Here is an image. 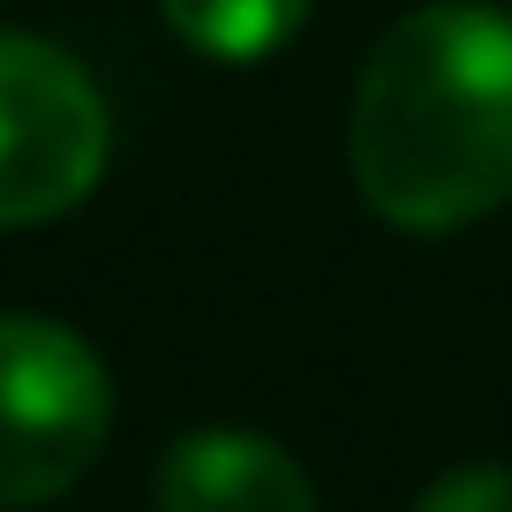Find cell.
<instances>
[{
    "mask_svg": "<svg viewBox=\"0 0 512 512\" xmlns=\"http://www.w3.org/2000/svg\"><path fill=\"white\" fill-rule=\"evenodd\" d=\"M181 46L204 61H272L294 31L309 23V0H159Z\"/></svg>",
    "mask_w": 512,
    "mask_h": 512,
    "instance_id": "5b68a950",
    "label": "cell"
},
{
    "mask_svg": "<svg viewBox=\"0 0 512 512\" xmlns=\"http://www.w3.org/2000/svg\"><path fill=\"white\" fill-rule=\"evenodd\" d=\"M113 430V377L53 317H0V512L76 490Z\"/></svg>",
    "mask_w": 512,
    "mask_h": 512,
    "instance_id": "7a4b0ae2",
    "label": "cell"
},
{
    "mask_svg": "<svg viewBox=\"0 0 512 512\" xmlns=\"http://www.w3.org/2000/svg\"><path fill=\"white\" fill-rule=\"evenodd\" d=\"M159 512H317L302 460L256 430H189L159 460Z\"/></svg>",
    "mask_w": 512,
    "mask_h": 512,
    "instance_id": "277c9868",
    "label": "cell"
},
{
    "mask_svg": "<svg viewBox=\"0 0 512 512\" xmlns=\"http://www.w3.org/2000/svg\"><path fill=\"white\" fill-rule=\"evenodd\" d=\"M113 121L83 61L0 31V226H46L98 189Z\"/></svg>",
    "mask_w": 512,
    "mask_h": 512,
    "instance_id": "3957f363",
    "label": "cell"
},
{
    "mask_svg": "<svg viewBox=\"0 0 512 512\" xmlns=\"http://www.w3.org/2000/svg\"><path fill=\"white\" fill-rule=\"evenodd\" d=\"M415 512H512V467H445L415 497Z\"/></svg>",
    "mask_w": 512,
    "mask_h": 512,
    "instance_id": "8992f818",
    "label": "cell"
},
{
    "mask_svg": "<svg viewBox=\"0 0 512 512\" xmlns=\"http://www.w3.org/2000/svg\"><path fill=\"white\" fill-rule=\"evenodd\" d=\"M362 204L400 234H460L512 196V16L430 0L377 38L347 113Z\"/></svg>",
    "mask_w": 512,
    "mask_h": 512,
    "instance_id": "6da1fadb",
    "label": "cell"
}]
</instances>
